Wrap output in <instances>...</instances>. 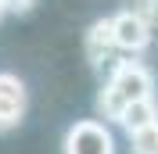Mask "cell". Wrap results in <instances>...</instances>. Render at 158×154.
<instances>
[{
    "label": "cell",
    "mask_w": 158,
    "mask_h": 154,
    "mask_svg": "<svg viewBox=\"0 0 158 154\" xmlns=\"http://www.w3.org/2000/svg\"><path fill=\"white\" fill-rule=\"evenodd\" d=\"M151 11H155V22H158V0H151Z\"/></svg>",
    "instance_id": "cell-9"
},
{
    "label": "cell",
    "mask_w": 158,
    "mask_h": 154,
    "mask_svg": "<svg viewBox=\"0 0 158 154\" xmlns=\"http://www.w3.org/2000/svg\"><path fill=\"white\" fill-rule=\"evenodd\" d=\"M129 140H133V154H158V122L133 133Z\"/></svg>",
    "instance_id": "cell-7"
},
{
    "label": "cell",
    "mask_w": 158,
    "mask_h": 154,
    "mask_svg": "<svg viewBox=\"0 0 158 154\" xmlns=\"http://www.w3.org/2000/svg\"><path fill=\"white\" fill-rule=\"evenodd\" d=\"M25 115V86L15 72H0V133H7Z\"/></svg>",
    "instance_id": "cell-4"
},
{
    "label": "cell",
    "mask_w": 158,
    "mask_h": 154,
    "mask_svg": "<svg viewBox=\"0 0 158 154\" xmlns=\"http://www.w3.org/2000/svg\"><path fill=\"white\" fill-rule=\"evenodd\" d=\"M65 154H115V140L101 122H76L65 133Z\"/></svg>",
    "instance_id": "cell-2"
},
{
    "label": "cell",
    "mask_w": 158,
    "mask_h": 154,
    "mask_svg": "<svg viewBox=\"0 0 158 154\" xmlns=\"http://www.w3.org/2000/svg\"><path fill=\"white\" fill-rule=\"evenodd\" d=\"M4 11H7V7H4V0H0V14H4Z\"/></svg>",
    "instance_id": "cell-10"
},
{
    "label": "cell",
    "mask_w": 158,
    "mask_h": 154,
    "mask_svg": "<svg viewBox=\"0 0 158 154\" xmlns=\"http://www.w3.org/2000/svg\"><path fill=\"white\" fill-rule=\"evenodd\" d=\"M32 0H4V7H11V11H25Z\"/></svg>",
    "instance_id": "cell-8"
},
{
    "label": "cell",
    "mask_w": 158,
    "mask_h": 154,
    "mask_svg": "<svg viewBox=\"0 0 158 154\" xmlns=\"http://www.w3.org/2000/svg\"><path fill=\"white\" fill-rule=\"evenodd\" d=\"M111 39L122 50H144L151 39V25L140 11H122L111 18Z\"/></svg>",
    "instance_id": "cell-3"
},
{
    "label": "cell",
    "mask_w": 158,
    "mask_h": 154,
    "mask_svg": "<svg viewBox=\"0 0 158 154\" xmlns=\"http://www.w3.org/2000/svg\"><path fill=\"white\" fill-rule=\"evenodd\" d=\"M118 122H122V129L133 136V133H140V129H148V125L158 122V107H155V100H137V104H129L126 111L118 115Z\"/></svg>",
    "instance_id": "cell-5"
},
{
    "label": "cell",
    "mask_w": 158,
    "mask_h": 154,
    "mask_svg": "<svg viewBox=\"0 0 158 154\" xmlns=\"http://www.w3.org/2000/svg\"><path fill=\"white\" fill-rule=\"evenodd\" d=\"M111 47H115V39H111V18L94 22V29H90V36H86V54H90V61L101 65L104 54H108Z\"/></svg>",
    "instance_id": "cell-6"
},
{
    "label": "cell",
    "mask_w": 158,
    "mask_h": 154,
    "mask_svg": "<svg viewBox=\"0 0 158 154\" xmlns=\"http://www.w3.org/2000/svg\"><path fill=\"white\" fill-rule=\"evenodd\" d=\"M151 90H155V79H151L148 68H144V65H133V61H122V65H115L108 86L101 90L97 111L104 118H115V122H118V115H122L129 104L151 100Z\"/></svg>",
    "instance_id": "cell-1"
}]
</instances>
